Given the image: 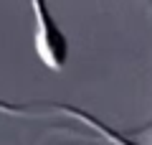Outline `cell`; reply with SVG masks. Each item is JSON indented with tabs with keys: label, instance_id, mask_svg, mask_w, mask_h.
I'll list each match as a JSON object with an SVG mask.
<instances>
[{
	"label": "cell",
	"instance_id": "2",
	"mask_svg": "<svg viewBox=\"0 0 152 145\" xmlns=\"http://www.w3.org/2000/svg\"><path fill=\"white\" fill-rule=\"evenodd\" d=\"M56 109V112H61V115H71L74 120H79V122H84L86 127H91L94 132H99L102 138H107L109 143H114V145H140V143H134V140H129L127 135H122V132H117L114 127H109L107 122H102L99 117H94L91 112H86V109H81V107H71V104H41V109Z\"/></svg>",
	"mask_w": 152,
	"mask_h": 145
},
{
	"label": "cell",
	"instance_id": "1",
	"mask_svg": "<svg viewBox=\"0 0 152 145\" xmlns=\"http://www.w3.org/2000/svg\"><path fill=\"white\" fill-rule=\"evenodd\" d=\"M33 13V51L48 71H64L69 64V38L61 31L46 0H31Z\"/></svg>",
	"mask_w": 152,
	"mask_h": 145
}]
</instances>
